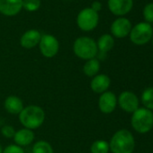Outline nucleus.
<instances>
[{
	"instance_id": "obj_17",
	"label": "nucleus",
	"mask_w": 153,
	"mask_h": 153,
	"mask_svg": "<svg viewBox=\"0 0 153 153\" xmlns=\"http://www.w3.org/2000/svg\"><path fill=\"white\" fill-rule=\"evenodd\" d=\"M96 45H97L98 52L106 54L115 46L114 37L112 35H110V34H104L98 39V41L96 42Z\"/></svg>"
},
{
	"instance_id": "obj_3",
	"label": "nucleus",
	"mask_w": 153,
	"mask_h": 153,
	"mask_svg": "<svg viewBox=\"0 0 153 153\" xmlns=\"http://www.w3.org/2000/svg\"><path fill=\"white\" fill-rule=\"evenodd\" d=\"M73 51L75 55L84 60L95 58L98 54L96 42L89 37H79L73 44Z\"/></svg>"
},
{
	"instance_id": "obj_9",
	"label": "nucleus",
	"mask_w": 153,
	"mask_h": 153,
	"mask_svg": "<svg viewBox=\"0 0 153 153\" xmlns=\"http://www.w3.org/2000/svg\"><path fill=\"white\" fill-rule=\"evenodd\" d=\"M132 28V22L129 19L124 17H119L113 22L111 25V32L114 37L123 39L130 34Z\"/></svg>"
},
{
	"instance_id": "obj_14",
	"label": "nucleus",
	"mask_w": 153,
	"mask_h": 153,
	"mask_svg": "<svg viewBox=\"0 0 153 153\" xmlns=\"http://www.w3.org/2000/svg\"><path fill=\"white\" fill-rule=\"evenodd\" d=\"M110 84H111V80L109 76L102 74H96V76L93 77L90 82V87L94 92L102 94L107 91L108 88L110 87Z\"/></svg>"
},
{
	"instance_id": "obj_16",
	"label": "nucleus",
	"mask_w": 153,
	"mask_h": 153,
	"mask_svg": "<svg viewBox=\"0 0 153 153\" xmlns=\"http://www.w3.org/2000/svg\"><path fill=\"white\" fill-rule=\"evenodd\" d=\"M4 107L5 111L11 115H19L24 108L23 100L14 95L8 96L5 100Z\"/></svg>"
},
{
	"instance_id": "obj_12",
	"label": "nucleus",
	"mask_w": 153,
	"mask_h": 153,
	"mask_svg": "<svg viewBox=\"0 0 153 153\" xmlns=\"http://www.w3.org/2000/svg\"><path fill=\"white\" fill-rule=\"evenodd\" d=\"M23 8V0H0V13L5 16H14Z\"/></svg>"
},
{
	"instance_id": "obj_21",
	"label": "nucleus",
	"mask_w": 153,
	"mask_h": 153,
	"mask_svg": "<svg viewBox=\"0 0 153 153\" xmlns=\"http://www.w3.org/2000/svg\"><path fill=\"white\" fill-rule=\"evenodd\" d=\"M32 153H54L52 146L45 141H38L32 146Z\"/></svg>"
},
{
	"instance_id": "obj_27",
	"label": "nucleus",
	"mask_w": 153,
	"mask_h": 153,
	"mask_svg": "<svg viewBox=\"0 0 153 153\" xmlns=\"http://www.w3.org/2000/svg\"><path fill=\"white\" fill-rule=\"evenodd\" d=\"M0 153H3V149H2V146L0 144Z\"/></svg>"
},
{
	"instance_id": "obj_18",
	"label": "nucleus",
	"mask_w": 153,
	"mask_h": 153,
	"mask_svg": "<svg viewBox=\"0 0 153 153\" xmlns=\"http://www.w3.org/2000/svg\"><path fill=\"white\" fill-rule=\"evenodd\" d=\"M99 70H100V62L96 57L87 60L86 64L83 66V72L85 75L88 77L96 76L98 74Z\"/></svg>"
},
{
	"instance_id": "obj_24",
	"label": "nucleus",
	"mask_w": 153,
	"mask_h": 153,
	"mask_svg": "<svg viewBox=\"0 0 153 153\" xmlns=\"http://www.w3.org/2000/svg\"><path fill=\"white\" fill-rule=\"evenodd\" d=\"M1 134H3L4 137H5L7 139H11V138H14V134H15V130H14V128L12 126L6 125V126H2Z\"/></svg>"
},
{
	"instance_id": "obj_19",
	"label": "nucleus",
	"mask_w": 153,
	"mask_h": 153,
	"mask_svg": "<svg viewBox=\"0 0 153 153\" xmlns=\"http://www.w3.org/2000/svg\"><path fill=\"white\" fill-rule=\"evenodd\" d=\"M91 153H108L110 151L109 143L104 140L95 141L90 148Z\"/></svg>"
},
{
	"instance_id": "obj_13",
	"label": "nucleus",
	"mask_w": 153,
	"mask_h": 153,
	"mask_svg": "<svg viewBox=\"0 0 153 153\" xmlns=\"http://www.w3.org/2000/svg\"><path fill=\"white\" fill-rule=\"evenodd\" d=\"M41 38V34L39 30H29L22 35L20 39V45L26 49L32 48L39 45Z\"/></svg>"
},
{
	"instance_id": "obj_22",
	"label": "nucleus",
	"mask_w": 153,
	"mask_h": 153,
	"mask_svg": "<svg viewBox=\"0 0 153 153\" xmlns=\"http://www.w3.org/2000/svg\"><path fill=\"white\" fill-rule=\"evenodd\" d=\"M41 6V0H23V8L28 12L37 11Z\"/></svg>"
},
{
	"instance_id": "obj_11",
	"label": "nucleus",
	"mask_w": 153,
	"mask_h": 153,
	"mask_svg": "<svg viewBox=\"0 0 153 153\" xmlns=\"http://www.w3.org/2000/svg\"><path fill=\"white\" fill-rule=\"evenodd\" d=\"M108 8L117 16L127 14L133 6V0H108Z\"/></svg>"
},
{
	"instance_id": "obj_25",
	"label": "nucleus",
	"mask_w": 153,
	"mask_h": 153,
	"mask_svg": "<svg viewBox=\"0 0 153 153\" xmlns=\"http://www.w3.org/2000/svg\"><path fill=\"white\" fill-rule=\"evenodd\" d=\"M3 153H24V151L21 146H18L16 144H10L5 148Z\"/></svg>"
},
{
	"instance_id": "obj_26",
	"label": "nucleus",
	"mask_w": 153,
	"mask_h": 153,
	"mask_svg": "<svg viewBox=\"0 0 153 153\" xmlns=\"http://www.w3.org/2000/svg\"><path fill=\"white\" fill-rule=\"evenodd\" d=\"M91 8H92L94 11H96V13H98V12L101 11V9H102V4H101L99 1H95V2L92 3Z\"/></svg>"
},
{
	"instance_id": "obj_10",
	"label": "nucleus",
	"mask_w": 153,
	"mask_h": 153,
	"mask_svg": "<svg viewBox=\"0 0 153 153\" xmlns=\"http://www.w3.org/2000/svg\"><path fill=\"white\" fill-rule=\"evenodd\" d=\"M117 105V99L114 92L106 91L101 94L98 100V108L104 114H111Z\"/></svg>"
},
{
	"instance_id": "obj_5",
	"label": "nucleus",
	"mask_w": 153,
	"mask_h": 153,
	"mask_svg": "<svg viewBox=\"0 0 153 153\" xmlns=\"http://www.w3.org/2000/svg\"><path fill=\"white\" fill-rule=\"evenodd\" d=\"M131 41L138 46L147 44L153 36V29L151 23L143 22L132 28L129 34Z\"/></svg>"
},
{
	"instance_id": "obj_15",
	"label": "nucleus",
	"mask_w": 153,
	"mask_h": 153,
	"mask_svg": "<svg viewBox=\"0 0 153 153\" xmlns=\"http://www.w3.org/2000/svg\"><path fill=\"white\" fill-rule=\"evenodd\" d=\"M35 138L34 133L32 130L28 128H22L18 131H15L14 136V142L16 145L24 147L30 145Z\"/></svg>"
},
{
	"instance_id": "obj_1",
	"label": "nucleus",
	"mask_w": 153,
	"mask_h": 153,
	"mask_svg": "<svg viewBox=\"0 0 153 153\" xmlns=\"http://www.w3.org/2000/svg\"><path fill=\"white\" fill-rule=\"evenodd\" d=\"M45 120L44 110L36 105H30L21 111L19 114V121L24 128L31 130L37 129L42 126Z\"/></svg>"
},
{
	"instance_id": "obj_28",
	"label": "nucleus",
	"mask_w": 153,
	"mask_h": 153,
	"mask_svg": "<svg viewBox=\"0 0 153 153\" xmlns=\"http://www.w3.org/2000/svg\"><path fill=\"white\" fill-rule=\"evenodd\" d=\"M152 39V44H153V36H152V39Z\"/></svg>"
},
{
	"instance_id": "obj_6",
	"label": "nucleus",
	"mask_w": 153,
	"mask_h": 153,
	"mask_svg": "<svg viewBox=\"0 0 153 153\" xmlns=\"http://www.w3.org/2000/svg\"><path fill=\"white\" fill-rule=\"evenodd\" d=\"M99 22L98 13L94 11L91 7L84 8L77 16V24L83 31H91L95 30Z\"/></svg>"
},
{
	"instance_id": "obj_8",
	"label": "nucleus",
	"mask_w": 153,
	"mask_h": 153,
	"mask_svg": "<svg viewBox=\"0 0 153 153\" xmlns=\"http://www.w3.org/2000/svg\"><path fill=\"white\" fill-rule=\"evenodd\" d=\"M117 102L120 108L127 113H133L139 108V100L137 96L132 91L122 92L118 98Z\"/></svg>"
},
{
	"instance_id": "obj_4",
	"label": "nucleus",
	"mask_w": 153,
	"mask_h": 153,
	"mask_svg": "<svg viewBox=\"0 0 153 153\" xmlns=\"http://www.w3.org/2000/svg\"><path fill=\"white\" fill-rule=\"evenodd\" d=\"M133 128L139 134H147L153 128V113L146 108H139L133 113Z\"/></svg>"
},
{
	"instance_id": "obj_2",
	"label": "nucleus",
	"mask_w": 153,
	"mask_h": 153,
	"mask_svg": "<svg viewBox=\"0 0 153 153\" xmlns=\"http://www.w3.org/2000/svg\"><path fill=\"white\" fill-rule=\"evenodd\" d=\"M109 148L113 153H133L135 148L134 137L130 131L121 129L111 138Z\"/></svg>"
},
{
	"instance_id": "obj_20",
	"label": "nucleus",
	"mask_w": 153,
	"mask_h": 153,
	"mask_svg": "<svg viewBox=\"0 0 153 153\" xmlns=\"http://www.w3.org/2000/svg\"><path fill=\"white\" fill-rule=\"evenodd\" d=\"M142 102L144 107L150 110H153V88H147L142 94Z\"/></svg>"
},
{
	"instance_id": "obj_7",
	"label": "nucleus",
	"mask_w": 153,
	"mask_h": 153,
	"mask_svg": "<svg viewBox=\"0 0 153 153\" xmlns=\"http://www.w3.org/2000/svg\"><path fill=\"white\" fill-rule=\"evenodd\" d=\"M39 48L43 56L47 58H51L58 54L60 44L58 39L54 36L50 34H45V35H41L39 43Z\"/></svg>"
},
{
	"instance_id": "obj_23",
	"label": "nucleus",
	"mask_w": 153,
	"mask_h": 153,
	"mask_svg": "<svg viewBox=\"0 0 153 153\" xmlns=\"http://www.w3.org/2000/svg\"><path fill=\"white\" fill-rule=\"evenodd\" d=\"M143 18L146 21V22H153V3H149L144 6Z\"/></svg>"
}]
</instances>
